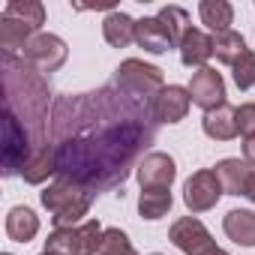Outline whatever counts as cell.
<instances>
[{
    "label": "cell",
    "mask_w": 255,
    "mask_h": 255,
    "mask_svg": "<svg viewBox=\"0 0 255 255\" xmlns=\"http://www.w3.org/2000/svg\"><path fill=\"white\" fill-rule=\"evenodd\" d=\"M246 198L255 204V168H252V177H249V183H246Z\"/></svg>",
    "instance_id": "31"
},
{
    "label": "cell",
    "mask_w": 255,
    "mask_h": 255,
    "mask_svg": "<svg viewBox=\"0 0 255 255\" xmlns=\"http://www.w3.org/2000/svg\"><path fill=\"white\" fill-rule=\"evenodd\" d=\"M189 96H192V105H198L204 111H213V108L225 105V81H222V75L216 69H210V66H201L198 72H192Z\"/></svg>",
    "instance_id": "10"
},
{
    "label": "cell",
    "mask_w": 255,
    "mask_h": 255,
    "mask_svg": "<svg viewBox=\"0 0 255 255\" xmlns=\"http://www.w3.org/2000/svg\"><path fill=\"white\" fill-rule=\"evenodd\" d=\"M231 69H234V84H237L240 90H249V87L255 84V54H252L249 48L240 54V60H237Z\"/></svg>",
    "instance_id": "28"
},
{
    "label": "cell",
    "mask_w": 255,
    "mask_h": 255,
    "mask_svg": "<svg viewBox=\"0 0 255 255\" xmlns=\"http://www.w3.org/2000/svg\"><path fill=\"white\" fill-rule=\"evenodd\" d=\"M30 141L33 138L27 135V129L18 123V117L9 114V111H3V174L6 177L9 174H21L24 162L33 153Z\"/></svg>",
    "instance_id": "7"
},
{
    "label": "cell",
    "mask_w": 255,
    "mask_h": 255,
    "mask_svg": "<svg viewBox=\"0 0 255 255\" xmlns=\"http://www.w3.org/2000/svg\"><path fill=\"white\" fill-rule=\"evenodd\" d=\"M3 111L15 114L18 123L33 138V150L48 144L45 126H48V87L42 81V72L27 66L24 60H15L12 54H3Z\"/></svg>",
    "instance_id": "2"
},
{
    "label": "cell",
    "mask_w": 255,
    "mask_h": 255,
    "mask_svg": "<svg viewBox=\"0 0 255 255\" xmlns=\"http://www.w3.org/2000/svg\"><path fill=\"white\" fill-rule=\"evenodd\" d=\"M222 228L237 246H255V210H228Z\"/></svg>",
    "instance_id": "19"
},
{
    "label": "cell",
    "mask_w": 255,
    "mask_h": 255,
    "mask_svg": "<svg viewBox=\"0 0 255 255\" xmlns=\"http://www.w3.org/2000/svg\"><path fill=\"white\" fill-rule=\"evenodd\" d=\"M102 36H105L108 45L126 48L129 42H135V21L126 15V12L114 9V12H108L105 21H102Z\"/></svg>",
    "instance_id": "18"
},
{
    "label": "cell",
    "mask_w": 255,
    "mask_h": 255,
    "mask_svg": "<svg viewBox=\"0 0 255 255\" xmlns=\"http://www.w3.org/2000/svg\"><path fill=\"white\" fill-rule=\"evenodd\" d=\"M201 129H204V135L213 138V141H231V138L237 135V108L219 105V108H213V111H204Z\"/></svg>",
    "instance_id": "14"
},
{
    "label": "cell",
    "mask_w": 255,
    "mask_h": 255,
    "mask_svg": "<svg viewBox=\"0 0 255 255\" xmlns=\"http://www.w3.org/2000/svg\"><path fill=\"white\" fill-rule=\"evenodd\" d=\"M6 234H9V240H15V243H27V240H33L36 234H39V216L30 210V207H12L9 210V216H6Z\"/></svg>",
    "instance_id": "20"
},
{
    "label": "cell",
    "mask_w": 255,
    "mask_h": 255,
    "mask_svg": "<svg viewBox=\"0 0 255 255\" xmlns=\"http://www.w3.org/2000/svg\"><path fill=\"white\" fill-rule=\"evenodd\" d=\"M177 177V165L168 153H147L141 162H138V183L141 189H171Z\"/></svg>",
    "instance_id": "12"
},
{
    "label": "cell",
    "mask_w": 255,
    "mask_h": 255,
    "mask_svg": "<svg viewBox=\"0 0 255 255\" xmlns=\"http://www.w3.org/2000/svg\"><path fill=\"white\" fill-rule=\"evenodd\" d=\"M102 234L105 228L99 225V219H84L75 228H54L45 240V252L54 255H96L102 246Z\"/></svg>",
    "instance_id": "5"
},
{
    "label": "cell",
    "mask_w": 255,
    "mask_h": 255,
    "mask_svg": "<svg viewBox=\"0 0 255 255\" xmlns=\"http://www.w3.org/2000/svg\"><path fill=\"white\" fill-rule=\"evenodd\" d=\"M243 51H246V39H243L237 30H225V33H216V36H213V54H216L219 63L234 66Z\"/></svg>",
    "instance_id": "24"
},
{
    "label": "cell",
    "mask_w": 255,
    "mask_h": 255,
    "mask_svg": "<svg viewBox=\"0 0 255 255\" xmlns=\"http://www.w3.org/2000/svg\"><path fill=\"white\" fill-rule=\"evenodd\" d=\"M114 87L126 96H132L138 102H153V96L165 87L162 84V69L144 63V60H123L114 72Z\"/></svg>",
    "instance_id": "4"
},
{
    "label": "cell",
    "mask_w": 255,
    "mask_h": 255,
    "mask_svg": "<svg viewBox=\"0 0 255 255\" xmlns=\"http://www.w3.org/2000/svg\"><path fill=\"white\" fill-rule=\"evenodd\" d=\"M180 60H183V66H204L210 57H213V36H207L204 30H198V27H189L186 33H183V39H180Z\"/></svg>",
    "instance_id": "13"
},
{
    "label": "cell",
    "mask_w": 255,
    "mask_h": 255,
    "mask_svg": "<svg viewBox=\"0 0 255 255\" xmlns=\"http://www.w3.org/2000/svg\"><path fill=\"white\" fill-rule=\"evenodd\" d=\"M3 255H12V252H3Z\"/></svg>",
    "instance_id": "35"
},
{
    "label": "cell",
    "mask_w": 255,
    "mask_h": 255,
    "mask_svg": "<svg viewBox=\"0 0 255 255\" xmlns=\"http://www.w3.org/2000/svg\"><path fill=\"white\" fill-rule=\"evenodd\" d=\"M129 255H138V252H135V249H132V252H129Z\"/></svg>",
    "instance_id": "33"
},
{
    "label": "cell",
    "mask_w": 255,
    "mask_h": 255,
    "mask_svg": "<svg viewBox=\"0 0 255 255\" xmlns=\"http://www.w3.org/2000/svg\"><path fill=\"white\" fill-rule=\"evenodd\" d=\"M198 15H201V24H207V30H213V36H216V33L231 30L234 6L228 3V0H201Z\"/></svg>",
    "instance_id": "21"
},
{
    "label": "cell",
    "mask_w": 255,
    "mask_h": 255,
    "mask_svg": "<svg viewBox=\"0 0 255 255\" xmlns=\"http://www.w3.org/2000/svg\"><path fill=\"white\" fill-rule=\"evenodd\" d=\"M153 255H162V252H153Z\"/></svg>",
    "instance_id": "36"
},
{
    "label": "cell",
    "mask_w": 255,
    "mask_h": 255,
    "mask_svg": "<svg viewBox=\"0 0 255 255\" xmlns=\"http://www.w3.org/2000/svg\"><path fill=\"white\" fill-rule=\"evenodd\" d=\"M201 255H231V252H225V249H219V246L213 243V246H210L207 252H201Z\"/></svg>",
    "instance_id": "32"
},
{
    "label": "cell",
    "mask_w": 255,
    "mask_h": 255,
    "mask_svg": "<svg viewBox=\"0 0 255 255\" xmlns=\"http://www.w3.org/2000/svg\"><path fill=\"white\" fill-rule=\"evenodd\" d=\"M135 42L150 54H165L168 48H174V39H171V33L165 30V24L159 18L135 21Z\"/></svg>",
    "instance_id": "15"
},
{
    "label": "cell",
    "mask_w": 255,
    "mask_h": 255,
    "mask_svg": "<svg viewBox=\"0 0 255 255\" xmlns=\"http://www.w3.org/2000/svg\"><path fill=\"white\" fill-rule=\"evenodd\" d=\"M51 174H57V156H54V147H51V144L36 147V150L30 153V159L24 162V168H21L24 183L39 186V183H45Z\"/></svg>",
    "instance_id": "17"
},
{
    "label": "cell",
    "mask_w": 255,
    "mask_h": 255,
    "mask_svg": "<svg viewBox=\"0 0 255 255\" xmlns=\"http://www.w3.org/2000/svg\"><path fill=\"white\" fill-rule=\"evenodd\" d=\"M129 252H132V240L126 237V231H120V228H105L99 255H129Z\"/></svg>",
    "instance_id": "27"
},
{
    "label": "cell",
    "mask_w": 255,
    "mask_h": 255,
    "mask_svg": "<svg viewBox=\"0 0 255 255\" xmlns=\"http://www.w3.org/2000/svg\"><path fill=\"white\" fill-rule=\"evenodd\" d=\"M150 102H138L117 87L63 96L51 114L57 177L75 180L93 195L129 177L138 150L153 138Z\"/></svg>",
    "instance_id": "1"
},
{
    "label": "cell",
    "mask_w": 255,
    "mask_h": 255,
    "mask_svg": "<svg viewBox=\"0 0 255 255\" xmlns=\"http://www.w3.org/2000/svg\"><path fill=\"white\" fill-rule=\"evenodd\" d=\"M171 204H174L171 189H141L138 195V213L144 219H162L171 210Z\"/></svg>",
    "instance_id": "25"
},
{
    "label": "cell",
    "mask_w": 255,
    "mask_h": 255,
    "mask_svg": "<svg viewBox=\"0 0 255 255\" xmlns=\"http://www.w3.org/2000/svg\"><path fill=\"white\" fill-rule=\"evenodd\" d=\"M216 177L222 183V192H228V195H246V183L252 177V165L246 159H222L216 165Z\"/></svg>",
    "instance_id": "16"
},
{
    "label": "cell",
    "mask_w": 255,
    "mask_h": 255,
    "mask_svg": "<svg viewBox=\"0 0 255 255\" xmlns=\"http://www.w3.org/2000/svg\"><path fill=\"white\" fill-rule=\"evenodd\" d=\"M156 18H159V21L165 24V30L171 33V39H174V45H180V39H183V33L189 30V12H186L183 6H162Z\"/></svg>",
    "instance_id": "26"
},
{
    "label": "cell",
    "mask_w": 255,
    "mask_h": 255,
    "mask_svg": "<svg viewBox=\"0 0 255 255\" xmlns=\"http://www.w3.org/2000/svg\"><path fill=\"white\" fill-rule=\"evenodd\" d=\"M66 57H69V48L54 33H36L21 51V60L33 66L36 72H57L66 63Z\"/></svg>",
    "instance_id": "6"
},
{
    "label": "cell",
    "mask_w": 255,
    "mask_h": 255,
    "mask_svg": "<svg viewBox=\"0 0 255 255\" xmlns=\"http://www.w3.org/2000/svg\"><path fill=\"white\" fill-rule=\"evenodd\" d=\"M168 240L183 252V255H201L213 246V237L210 231L204 228L201 219L195 216H180L171 228H168Z\"/></svg>",
    "instance_id": "9"
},
{
    "label": "cell",
    "mask_w": 255,
    "mask_h": 255,
    "mask_svg": "<svg viewBox=\"0 0 255 255\" xmlns=\"http://www.w3.org/2000/svg\"><path fill=\"white\" fill-rule=\"evenodd\" d=\"M237 132L243 138L255 135V102H246V105L237 108Z\"/></svg>",
    "instance_id": "29"
},
{
    "label": "cell",
    "mask_w": 255,
    "mask_h": 255,
    "mask_svg": "<svg viewBox=\"0 0 255 255\" xmlns=\"http://www.w3.org/2000/svg\"><path fill=\"white\" fill-rule=\"evenodd\" d=\"M243 159H246V162H249V165L255 168V135L243 141Z\"/></svg>",
    "instance_id": "30"
},
{
    "label": "cell",
    "mask_w": 255,
    "mask_h": 255,
    "mask_svg": "<svg viewBox=\"0 0 255 255\" xmlns=\"http://www.w3.org/2000/svg\"><path fill=\"white\" fill-rule=\"evenodd\" d=\"M219 195H222V183H219L216 171H210V168L195 171V174L183 183V201H186V207H189L192 213H204V210L216 207Z\"/></svg>",
    "instance_id": "8"
},
{
    "label": "cell",
    "mask_w": 255,
    "mask_h": 255,
    "mask_svg": "<svg viewBox=\"0 0 255 255\" xmlns=\"http://www.w3.org/2000/svg\"><path fill=\"white\" fill-rule=\"evenodd\" d=\"M36 36L33 27L15 21V18H3L0 15V48L3 54H15V51H24V45Z\"/></svg>",
    "instance_id": "22"
},
{
    "label": "cell",
    "mask_w": 255,
    "mask_h": 255,
    "mask_svg": "<svg viewBox=\"0 0 255 255\" xmlns=\"http://www.w3.org/2000/svg\"><path fill=\"white\" fill-rule=\"evenodd\" d=\"M42 255H54V252H42Z\"/></svg>",
    "instance_id": "34"
},
{
    "label": "cell",
    "mask_w": 255,
    "mask_h": 255,
    "mask_svg": "<svg viewBox=\"0 0 255 255\" xmlns=\"http://www.w3.org/2000/svg\"><path fill=\"white\" fill-rule=\"evenodd\" d=\"M192 105V96H189V87H180V84H168L162 87L153 102H150V111H153V120L156 123H180L186 117Z\"/></svg>",
    "instance_id": "11"
},
{
    "label": "cell",
    "mask_w": 255,
    "mask_h": 255,
    "mask_svg": "<svg viewBox=\"0 0 255 255\" xmlns=\"http://www.w3.org/2000/svg\"><path fill=\"white\" fill-rule=\"evenodd\" d=\"M39 198H42V207L51 213L54 228H75V225H81V219L87 216L90 201H93V192L84 189V186L75 183V180L57 177L51 186L42 189Z\"/></svg>",
    "instance_id": "3"
},
{
    "label": "cell",
    "mask_w": 255,
    "mask_h": 255,
    "mask_svg": "<svg viewBox=\"0 0 255 255\" xmlns=\"http://www.w3.org/2000/svg\"><path fill=\"white\" fill-rule=\"evenodd\" d=\"M3 18H15L39 33V27L45 24V6L39 0H12V3L3 6Z\"/></svg>",
    "instance_id": "23"
}]
</instances>
